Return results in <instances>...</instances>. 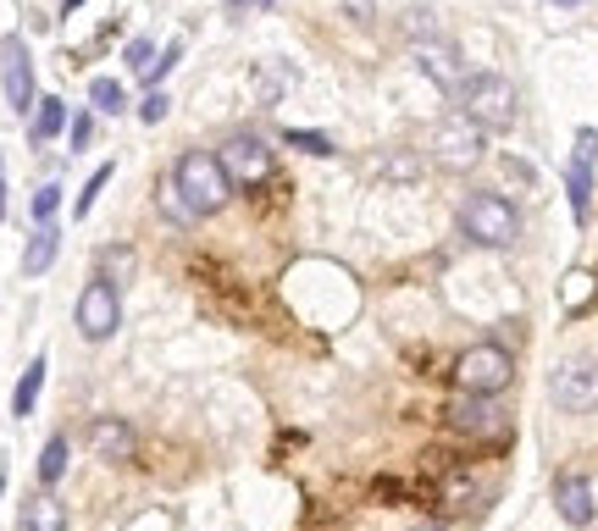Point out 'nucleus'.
<instances>
[{
    "label": "nucleus",
    "mask_w": 598,
    "mask_h": 531,
    "mask_svg": "<svg viewBox=\"0 0 598 531\" xmlns=\"http://www.w3.org/2000/svg\"><path fill=\"white\" fill-rule=\"evenodd\" d=\"M0 222H6V166H0Z\"/></svg>",
    "instance_id": "2f4dec72"
},
{
    "label": "nucleus",
    "mask_w": 598,
    "mask_h": 531,
    "mask_svg": "<svg viewBox=\"0 0 598 531\" xmlns=\"http://www.w3.org/2000/svg\"><path fill=\"white\" fill-rule=\"evenodd\" d=\"M39 388H45V360L34 354V366L17 377V393H12V415H28L39 404Z\"/></svg>",
    "instance_id": "6ab92c4d"
},
{
    "label": "nucleus",
    "mask_w": 598,
    "mask_h": 531,
    "mask_svg": "<svg viewBox=\"0 0 598 531\" xmlns=\"http://www.w3.org/2000/svg\"><path fill=\"white\" fill-rule=\"evenodd\" d=\"M216 161L228 166L233 189H255V183H266L272 177V144L261 139V133H228L222 139V150H216Z\"/></svg>",
    "instance_id": "423d86ee"
},
{
    "label": "nucleus",
    "mask_w": 598,
    "mask_h": 531,
    "mask_svg": "<svg viewBox=\"0 0 598 531\" xmlns=\"http://www.w3.org/2000/svg\"><path fill=\"white\" fill-rule=\"evenodd\" d=\"M477 150H482V139L471 133V122H449V128H443V155H449V161H471Z\"/></svg>",
    "instance_id": "aec40b11"
},
{
    "label": "nucleus",
    "mask_w": 598,
    "mask_h": 531,
    "mask_svg": "<svg viewBox=\"0 0 598 531\" xmlns=\"http://www.w3.org/2000/svg\"><path fill=\"white\" fill-rule=\"evenodd\" d=\"M95 266H100V277L117 288V283H128V277H133V249H128V244H106V249L95 255Z\"/></svg>",
    "instance_id": "a211bd4d"
},
{
    "label": "nucleus",
    "mask_w": 598,
    "mask_h": 531,
    "mask_svg": "<svg viewBox=\"0 0 598 531\" xmlns=\"http://www.w3.org/2000/svg\"><path fill=\"white\" fill-rule=\"evenodd\" d=\"M17 531H67V504H61L50 487L23 498V515H17Z\"/></svg>",
    "instance_id": "9b49d317"
},
{
    "label": "nucleus",
    "mask_w": 598,
    "mask_h": 531,
    "mask_svg": "<svg viewBox=\"0 0 598 531\" xmlns=\"http://www.w3.org/2000/svg\"><path fill=\"white\" fill-rule=\"evenodd\" d=\"M593 166H598V133L582 128L571 144V161H565V200H571L576 222L593 211Z\"/></svg>",
    "instance_id": "1a4fd4ad"
},
{
    "label": "nucleus",
    "mask_w": 598,
    "mask_h": 531,
    "mask_svg": "<svg viewBox=\"0 0 598 531\" xmlns=\"http://www.w3.org/2000/svg\"><path fill=\"white\" fill-rule=\"evenodd\" d=\"M554 6H582V0H554Z\"/></svg>",
    "instance_id": "f704fd0d"
},
{
    "label": "nucleus",
    "mask_w": 598,
    "mask_h": 531,
    "mask_svg": "<svg viewBox=\"0 0 598 531\" xmlns=\"http://www.w3.org/2000/svg\"><path fill=\"white\" fill-rule=\"evenodd\" d=\"M56 244H61L56 222H34V233H28V244H23V277H45L50 260H56Z\"/></svg>",
    "instance_id": "4468645a"
},
{
    "label": "nucleus",
    "mask_w": 598,
    "mask_h": 531,
    "mask_svg": "<svg viewBox=\"0 0 598 531\" xmlns=\"http://www.w3.org/2000/svg\"><path fill=\"white\" fill-rule=\"evenodd\" d=\"M288 144H294V150H311V155H333V139H322V133H288Z\"/></svg>",
    "instance_id": "c756f323"
},
{
    "label": "nucleus",
    "mask_w": 598,
    "mask_h": 531,
    "mask_svg": "<svg viewBox=\"0 0 598 531\" xmlns=\"http://www.w3.org/2000/svg\"><path fill=\"white\" fill-rule=\"evenodd\" d=\"M67 144H72V155H84L89 144H95V111H78V117L67 122Z\"/></svg>",
    "instance_id": "b1692460"
},
{
    "label": "nucleus",
    "mask_w": 598,
    "mask_h": 531,
    "mask_svg": "<svg viewBox=\"0 0 598 531\" xmlns=\"http://www.w3.org/2000/svg\"><path fill=\"white\" fill-rule=\"evenodd\" d=\"M421 531H449V526H421Z\"/></svg>",
    "instance_id": "c9c22d12"
},
{
    "label": "nucleus",
    "mask_w": 598,
    "mask_h": 531,
    "mask_svg": "<svg viewBox=\"0 0 598 531\" xmlns=\"http://www.w3.org/2000/svg\"><path fill=\"white\" fill-rule=\"evenodd\" d=\"M460 117L471 128H488V133H504L515 122V83L499 78V72H477V78L460 83Z\"/></svg>",
    "instance_id": "f03ea898"
},
{
    "label": "nucleus",
    "mask_w": 598,
    "mask_h": 531,
    "mask_svg": "<svg viewBox=\"0 0 598 531\" xmlns=\"http://www.w3.org/2000/svg\"><path fill=\"white\" fill-rule=\"evenodd\" d=\"M0 83H6V106L12 111H34V56L23 39L0 45Z\"/></svg>",
    "instance_id": "9d476101"
},
{
    "label": "nucleus",
    "mask_w": 598,
    "mask_h": 531,
    "mask_svg": "<svg viewBox=\"0 0 598 531\" xmlns=\"http://www.w3.org/2000/svg\"><path fill=\"white\" fill-rule=\"evenodd\" d=\"M0 493H6V476H0Z\"/></svg>",
    "instance_id": "e433bc0d"
},
{
    "label": "nucleus",
    "mask_w": 598,
    "mask_h": 531,
    "mask_svg": "<svg viewBox=\"0 0 598 531\" xmlns=\"http://www.w3.org/2000/svg\"><path fill=\"white\" fill-rule=\"evenodd\" d=\"M477 476H466V471H460V476H449V482H443V504H449V509H477L482 504V493H477Z\"/></svg>",
    "instance_id": "5701e85b"
},
{
    "label": "nucleus",
    "mask_w": 598,
    "mask_h": 531,
    "mask_svg": "<svg viewBox=\"0 0 598 531\" xmlns=\"http://www.w3.org/2000/svg\"><path fill=\"white\" fill-rule=\"evenodd\" d=\"M587 294H593V277H587V272H576V277H565V283H560V299H565V305H582Z\"/></svg>",
    "instance_id": "cd10ccee"
},
{
    "label": "nucleus",
    "mask_w": 598,
    "mask_h": 531,
    "mask_svg": "<svg viewBox=\"0 0 598 531\" xmlns=\"http://www.w3.org/2000/svg\"><path fill=\"white\" fill-rule=\"evenodd\" d=\"M549 399L565 415L598 410V349H571L560 366L549 371Z\"/></svg>",
    "instance_id": "20e7f679"
},
{
    "label": "nucleus",
    "mask_w": 598,
    "mask_h": 531,
    "mask_svg": "<svg viewBox=\"0 0 598 531\" xmlns=\"http://www.w3.org/2000/svg\"><path fill=\"white\" fill-rule=\"evenodd\" d=\"M449 426H455L460 437H477V443H493V437L510 432V415H504V404L493 399V393H466V399L449 404Z\"/></svg>",
    "instance_id": "6e6552de"
},
{
    "label": "nucleus",
    "mask_w": 598,
    "mask_h": 531,
    "mask_svg": "<svg viewBox=\"0 0 598 531\" xmlns=\"http://www.w3.org/2000/svg\"><path fill=\"white\" fill-rule=\"evenodd\" d=\"M554 509L571 526H593V487H587V476H560L554 482Z\"/></svg>",
    "instance_id": "f8f14e48"
},
{
    "label": "nucleus",
    "mask_w": 598,
    "mask_h": 531,
    "mask_svg": "<svg viewBox=\"0 0 598 531\" xmlns=\"http://www.w3.org/2000/svg\"><path fill=\"white\" fill-rule=\"evenodd\" d=\"M172 189H178L189 216H216V211H228V200H233V177L211 150H189L172 166Z\"/></svg>",
    "instance_id": "f257e3e1"
},
{
    "label": "nucleus",
    "mask_w": 598,
    "mask_h": 531,
    "mask_svg": "<svg viewBox=\"0 0 598 531\" xmlns=\"http://www.w3.org/2000/svg\"><path fill=\"white\" fill-rule=\"evenodd\" d=\"M233 12H244V6H266V0H228Z\"/></svg>",
    "instance_id": "473e14b6"
},
{
    "label": "nucleus",
    "mask_w": 598,
    "mask_h": 531,
    "mask_svg": "<svg viewBox=\"0 0 598 531\" xmlns=\"http://www.w3.org/2000/svg\"><path fill=\"white\" fill-rule=\"evenodd\" d=\"M61 128H67V106H61L56 95H45V100L34 106V133H28V139H34V144H50Z\"/></svg>",
    "instance_id": "f3484780"
},
{
    "label": "nucleus",
    "mask_w": 598,
    "mask_h": 531,
    "mask_svg": "<svg viewBox=\"0 0 598 531\" xmlns=\"http://www.w3.org/2000/svg\"><path fill=\"white\" fill-rule=\"evenodd\" d=\"M89 449H95L100 460H128L133 454V426L117 421V415H100V421L89 426Z\"/></svg>",
    "instance_id": "ddd939ff"
},
{
    "label": "nucleus",
    "mask_w": 598,
    "mask_h": 531,
    "mask_svg": "<svg viewBox=\"0 0 598 531\" xmlns=\"http://www.w3.org/2000/svg\"><path fill=\"white\" fill-rule=\"evenodd\" d=\"M61 476H67V437H50L39 454V487H56Z\"/></svg>",
    "instance_id": "412c9836"
},
{
    "label": "nucleus",
    "mask_w": 598,
    "mask_h": 531,
    "mask_svg": "<svg viewBox=\"0 0 598 531\" xmlns=\"http://www.w3.org/2000/svg\"><path fill=\"white\" fill-rule=\"evenodd\" d=\"M78 6H84V0H67V12H78Z\"/></svg>",
    "instance_id": "72a5a7b5"
},
{
    "label": "nucleus",
    "mask_w": 598,
    "mask_h": 531,
    "mask_svg": "<svg viewBox=\"0 0 598 531\" xmlns=\"http://www.w3.org/2000/svg\"><path fill=\"white\" fill-rule=\"evenodd\" d=\"M288 83H294V67H288V61H261V67H255V100H261V106H277V100L288 95Z\"/></svg>",
    "instance_id": "dca6fc26"
},
{
    "label": "nucleus",
    "mask_w": 598,
    "mask_h": 531,
    "mask_svg": "<svg viewBox=\"0 0 598 531\" xmlns=\"http://www.w3.org/2000/svg\"><path fill=\"white\" fill-rule=\"evenodd\" d=\"M72 321H78V332H84L89 343H106L111 332L122 327V294L106 277H95V283L78 294V305H72Z\"/></svg>",
    "instance_id": "0eeeda50"
},
{
    "label": "nucleus",
    "mask_w": 598,
    "mask_h": 531,
    "mask_svg": "<svg viewBox=\"0 0 598 531\" xmlns=\"http://www.w3.org/2000/svg\"><path fill=\"white\" fill-rule=\"evenodd\" d=\"M150 50H156V39H133V45H128V67H139V78L156 67V56H150Z\"/></svg>",
    "instance_id": "c85d7f7f"
},
{
    "label": "nucleus",
    "mask_w": 598,
    "mask_h": 531,
    "mask_svg": "<svg viewBox=\"0 0 598 531\" xmlns=\"http://www.w3.org/2000/svg\"><path fill=\"white\" fill-rule=\"evenodd\" d=\"M416 61H421V67H427L438 83H455V89L466 83V72H460V56L443 45V39H421V45H416Z\"/></svg>",
    "instance_id": "2eb2a0df"
},
{
    "label": "nucleus",
    "mask_w": 598,
    "mask_h": 531,
    "mask_svg": "<svg viewBox=\"0 0 598 531\" xmlns=\"http://www.w3.org/2000/svg\"><path fill=\"white\" fill-rule=\"evenodd\" d=\"M460 233L482 249H510L521 238V211H515L504 194H471L460 205Z\"/></svg>",
    "instance_id": "7ed1b4c3"
},
{
    "label": "nucleus",
    "mask_w": 598,
    "mask_h": 531,
    "mask_svg": "<svg viewBox=\"0 0 598 531\" xmlns=\"http://www.w3.org/2000/svg\"><path fill=\"white\" fill-rule=\"evenodd\" d=\"M111 177H117V166H95V172H89V183H84V194H78V216H89V205H95L100 200V189H106V183H111Z\"/></svg>",
    "instance_id": "393cba45"
},
{
    "label": "nucleus",
    "mask_w": 598,
    "mask_h": 531,
    "mask_svg": "<svg viewBox=\"0 0 598 531\" xmlns=\"http://www.w3.org/2000/svg\"><path fill=\"white\" fill-rule=\"evenodd\" d=\"M178 61H183V45H178V39H172V45H167V50H161V56H156V67L144 72V78H139V83H144V89H156V83H161V78H167V72H172V67H178Z\"/></svg>",
    "instance_id": "a878e982"
},
{
    "label": "nucleus",
    "mask_w": 598,
    "mask_h": 531,
    "mask_svg": "<svg viewBox=\"0 0 598 531\" xmlns=\"http://www.w3.org/2000/svg\"><path fill=\"white\" fill-rule=\"evenodd\" d=\"M89 106L106 111V117H122L128 95H122V83H117V78H95V83H89Z\"/></svg>",
    "instance_id": "4be33fe9"
},
{
    "label": "nucleus",
    "mask_w": 598,
    "mask_h": 531,
    "mask_svg": "<svg viewBox=\"0 0 598 531\" xmlns=\"http://www.w3.org/2000/svg\"><path fill=\"white\" fill-rule=\"evenodd\" d=\"M510 377H515V360H510V349H499V343H471V349L455 360V388L460 393H504Z\"/></svg>",
    "instance_id": "39448f33"
},
{
    "label": "nucleus",
    "mask_w": 598,
    "mask_h": 531,
    "mask_svg": "<svg viewBox=\"0 0 598 531\" xmlns=\"http://www.w3.org/2000/svg\"><path fill=\"white\" fill-rule=\"evenodd\" d=\"M139 117L144 122H161V117H167V95H161V89H150V95H144V106H139Z\"/></svg>",
    "instance_id": "7c9ffc66"
},
{
    "label": "nucleus",
    "mask_w": 598,
    "mask_h": 531,
    "mask_svg": "<svg viewBox=\"0 0 598 531\" xmlns=\"http://www.w3.org/2000/svg\"><path fill=\"white\" fill-rule=\"evenodd\" d=\"M56 205H61V189H56V183H45V189L34 194V205H28V216H34V222H50Z\"/></svg>",
    "instance_id": "bb28decb"
}]
</instances>
